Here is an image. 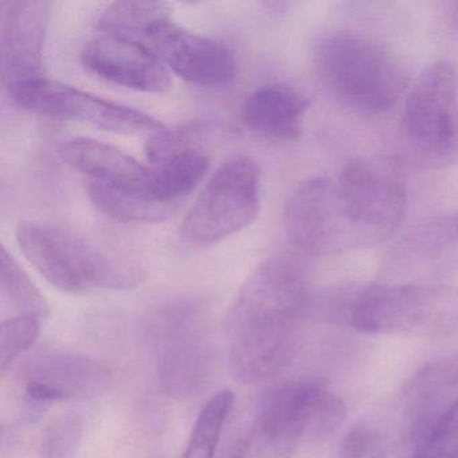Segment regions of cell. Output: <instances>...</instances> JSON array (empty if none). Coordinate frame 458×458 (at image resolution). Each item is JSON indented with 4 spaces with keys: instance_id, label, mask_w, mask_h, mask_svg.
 Segmentation results:
<instances>
[{
    "instance_id": "cell-2",
    "label": "cell",
    "mask_w": 458,
    "mask_h": 458,
    "mask_svg": "<svg viewBox=\"0 0 458 458\" xmlns=\"http://www.w3.org/2000/svg\"><path fill=\"white\" fill-rule=\"evenodd\" d=\"M310 302L307 267L299 257H273L250 273L225 318L235 380L270 379L293 360Z\"/></svg>"
},
{
    "instance_id": "cell-26",
    "label": "cell",
    "mask_w": 458,
    "mask_h": 458,
    "mask_svg": "<svg viewBox=\"0 0 458 458\" xmlns=\"http://www.w3.org/2000/svg\"><path fill=\"white\" fill-rule=\"evenodd\" d=\"M447 25L453 31L458 33V2H450L445 4Z\"/></svg>"
},
{
    "instance_id": "cell-10",
    "label": "cell",
    "mask_w": 458,
    "mask_h": 458,
    "mask_svg": "<svg viewBox=\"0 0 458 458\" xmlns=\"http://www.w3.org/2000/svg\"><path fill=\"white\" fill-rule=\"evenodd\" d=\"M446 299L449 294L442 289L377 284L353 292L345 300L344 313L363 334H403L441 320Z\"/></svg>"
},
{
    "instance_id": "cell-8",
    "label": "cell",
    "mask_w": 458,
    "mask_h": 458,
    "mask_svg": "<svg viewBox=\"0 0 458 458\" xmlns=\"http://www.w3.org/2000/svg\"><path fill=\"white\" fill-rule=\"evenodd\" d=\"M261 205V171L256 160L235 157L206 183L181 227L191 246H211L256 221Z\"/></svg>"
},
{
    "instance_id": "cell-12",
    "label": "cell",
    "mask_w": 458,
    "mask_h": 458,
    "mask_svg": "<svg viewBox=\"0 0 458 458\" xmlns=\"http://www.w3.org/2000/svg\"><path fill=\"white\" fill-rule=\"evenodd\" d=\"M112 380L111 369L103 361L66 351L37 353L21 369L26 398L38 404L98 398Z\"/></svg>"
},
{
    "instance_id": "cell-11",
    "label": "cell",
    "mask_w": 458,
    "mask_h": 458,
    "mask_svg": "<svg viewBox=\"0 0 458 458\" xmlns=\"http://www.w3.org/2000/svg\"><path fill=\"white\" fill-rule=\"evenodd\" d=\"M143 44L168 71L190 84L226 87L237 76V61L226 44L182 28L170 14L152 23Z\"/></svg>"
},
{
    "instance_id": "cell-22",
    "label": "cell",
    "mask_w": 458,
    "mask_h": 458,
    "mask_svg": "<svg viewBox=\"0 0 458 458\" xmlns=\"http://www.w3.org/2000/svg\"><path fill=\"white\" fill-rule=\"evenodd\" d=\"M39 318L33 315H17L6 318L0 326V369L6 374L21 355L33 347L38 339Z\"/></svg>"
},
{
    "instance_id": "cell-19",
    "label": "cell",
    "mask_w": 458,
    "mask_h": 458,
    "mask_svg": "<svg viewBox=\"0 0 458 458\" xmlns=\"http://www.w3.org/2000/svg\"><path fill=\"white\" fill-rule=\"evenodd\" d=\"M234 403L232 391L214 394L198 414L194 428L187 441L183 458H216V450Z\"/></svg>"
},
{
    "instance_id": "cell-7",
    "label": "cell",
    "mask_w": 458,
    "mask_h": 458,
    "mask_svg": "<svg viewBox=\"0 0 458 458\" xmlns=\"http://www.w3.org/2000/svg\"><path fill=\"white\" fill-rule=\"evenodd\" d=\"M402 131L415 162L428 168L458 165V69L437 61L415 80L404 100Z\"/></svg>"
},
{
    "instance_id": "cell-9",
    "label": "cell",
    "mask_w": 458,
    "mask_h": 458,
    "mask_svg": "<svg viewBox=\"0 0 458 458\" xmlns=\"http://www.w3.org/2000/svg\"><path fill=\"white\" fill-rule=\"evenodd\" d=\"M7 90L20 108L39 116L74 120L124 135L157 133L167 128L151 114L139 109L52 81L47 77L12 85Z\"/></svg>"
},
{
    "instance_id": "cell-25",
    "label": "cell",
    "mask_w": 458,
    "mask_h": 458,
    "mask_svg": "<svg viewBox=\"0 0 458 458\" xmlns=\"http://www.w3.org/2000/svg\"><path fill=\"white\" fill-rule=\"evenodd\" d=\"M369 431L366 428H356L343 438L337 458H366L369 447Z\"/></svg>"
},
{
    "instance_id": "cell-6",
    "label": "cell",
    "mask_w": 458,
    "mask_h": 458,
    "mask_svg": "<svg viewBox=\"0 0 458 458\" xmlns=\"http://www.w3.org/2000/svg\"><path fill=\"white\" fill-rule=\"evenodd\" d=\"M147 331L157 353L163 393L181 402L199 395L210 383L216 364L202 302L175 300L157 308L147 320Z\"/></svg>"
},
{
    "instance_id": "cell-16",
    "label": "cell",
    "mask_w": 458,
    "mask_h": 458,
    "mask_svg": "<svg viewBox=\"0 0 458 458\" xmlns=\"http://www.w3.org/2000/svg\"><path fill=\"white\" fill-rule=\"evenodd\" d=\"M307 98L289 85L273 84L246 96L241 106L243 125L275 140H296L304 128Z\"/></svg>"
},
{
    "instance_id": "cell-13",
    "label": "cell",
    "mask_w": 458,
    "mask_h": 458,
    "mask_svg": "<svg viewBox=\"0 0 458 458\" xmlns=\"http://www.w3.org/2000/svg\"><path fill=\"white\" fill-rule=\"evenodd\" d=\"M84 68L95 76L144 93H165L173 88L167 66L140 42L98 30L81 53Z\"/></svg>"
},
{
    "instance_id": "cell-15",
    "label": "cell",
    "mask_w": 458,
    "mask_h": 458,
    "mask_svg": "<svg viewBox=\"0 0 458 458\" xmlns=\"http://www.w3.org/2000/svg\"><path fill=\"white\" fill-rule=\"evenodd\" d=\"M58 154L65 165L84 176V181L106 184L163 208L148 197L154 167L143 165L117 147L93 139H72L61 144Z\"/></svg>"
},
{
    "instance_id": "cell-21",
    "label": "cell",
    "mask_w": 458,
    "mask_h": 458,
    "mask_svg": "<svg viewBox=\"0 0 458 458\" xmlns=\"http://www.w3.org/2000/svg\"><path fill=\"white\" fill-rule=\"evenodd\" d=\"M458 248V214L441 216L423 225L404 241L402 249L407 259L433 261Z\"/></svg>"
},
{
    "instance_id": "cell-17",
    "label": "cell",
    "mask_w": 458,
    "mask_h": 458,
    "mask_svg": "<svg viewBox=\"0 0 458 458\" xmlns=\"http://www.w3.org/2000/svg\"><path fill=\"white\" fill-rule=\"evenodd\" d=\"M455 388H458V361L430 364L412 377L407 386L406 398L417 441L455 401L450 399Z\"/></svg>"
},
{
    "instance_id": "cell-14",
    "label": "cell",
    "mask_w": 458,
    "mask_h": 458,
    "mask_svg": "<svg viewBox=\"0 0 458 458\" xmlns=\"http://www.w3.org/2000/svg\"><path fill=\"white\" fill-rule=\"evenodd\" d=\"M50 4L4 0L0 4V57L6 88L44 76Z\"/></svg>"
},
{
    "instance_id": "cell-1",
    "label": "cell",
    "mask_w": 458,
    "mask_h": 458,
    "mask_svg": "<svg viewBox=\"0 0 458 458\" xmlns=\"http://www.w3.org/2000/svg\"><path fill=\"white\" fill-rule=\"evenodd\" d=\"M407 189L394 157H356L336 175L302 183L286 202L289 242L308 256H331L371 248L401 226Z\"/></svg>"
},
{
    "instance_id": "cell-18",
    "label": "cell",
    "mask_w": 458,
    "mask_h": 458,
    "mask_svg": "<svg viewBox=\"0 0 458 458\" xmlns=\"http://www.w3.org/2000/svg\"><path fill=\"white\" fill-rule=\"evenodd\" d=\"M210 168V159L189 149L154 165L149 198L157 205L178 210L182 200L194 191Z\"/></svg>"
},
{
    "instance_id": "cell-23",
    "label": "cell",
    "mask_w": 458,
    "mask_h": 458,
    "mask_svg": "<svg viewBox=\"0 0 458 458\" xmlns=\"http://www.w3.org/2000/svg\"><path fill=\"white\" fill-rule=\"evenodd\" d=\"M411 458H458V406L452 403L417 441Z\"/></svg>"
},
{
    "instance_id": "cell-24",
    "label": "cell",
    "mask_w": 458,
    "mask_h": 458,
    "mask_svg": "<svg viewBox=\"0 0 458 458\" xmlns=\"http://www.w3.org/2000/svg\"><path fill=\"white\" fill-rule=\"evenodd\" d=\"M81 438V418L76 414L60 415L45 430L41 458H74Z\"/></svg>"
},
{
    "instance_id": "cell-5",
    "label": "cell",
    "mask_w": 458,
    "mask_h": 458,
    "mask_svg": "<svg viewBox=\"0 0 458 458\" xmlns=\"http://www.w3.org/2000/svg\"><path fill=\"white\" fill-rule=\"evenodd\" d=\"M17 241L34 269L65 293L81 294L93 289L125 291L144 280L141 267L111 256L65 227L23 221L17 227Z\"/></svg>"
},
{
    "instance_id": "cell-20",
    "label": "cell",
    "mask_w": 458,
    "mask_h": 458,
    "mask_svg": "<svg viewBox=\"0 0 458 458\" xmlns=\"http://www.w3.org/2000/svg\"><path fill=\"white\" fill-rule=\"evenodd\" d=\"M0 294L2 301L17 310L18 315L41 318L49 313L44 294L4 246L0 253Z\"/></svg>"
},
{
    "instance_id": "cell-4",
    "label": "cell",
    "mask_w": 458,
    "mask_h": 458,
    "mask_svg": "<svg viewBox=\"0 0 458 458\" xmlns=\"http://www.w3.org/2000/svg\"><path fill=\"white\" fill-rule=\"evenodd\" d=\"M347 418L344 402L318 380H294L270 388L241 426L251 457H284L302 442L334 436Z\"/></svg>"
},
{
    "instance_id": "cell-3",
    "label": "cell",
    "mask_w": 458,
    "mask_h": 458,
    "mask_svg": "<svg viewBox=\"0 0 458 458\" xmlns=\"http://www.w3.org/2000/svg\"><path fill=\"white\" fill-rule=\"evenodd\" d=\"M313 64L327 92L358 114H387L406 89V73L398 58L364 34L343 30L323 34L313 45Z\"/></svg>"
},
{
    "instance_id": "cell-27",
    "label": "cell",
    "mask_w": 458,
    "mask_h": 458,
    "mask_svg": "<svg viewBox=\"0 0 458 458\" xmlns=\"http://www.w3.org/2000/svg\"><path fill=\"white\" fill-rule=\"evenodd\" d=\"M369 458H380L379 455H372V457Z\"/></svg>"
}]
</instances>
